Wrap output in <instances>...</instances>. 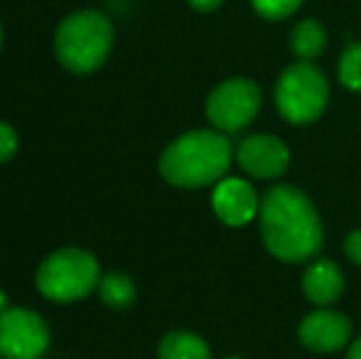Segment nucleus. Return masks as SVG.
Instances as JSON below:
<instances>
[{
  "label": "nucleus",
  "mask_w": 361,
  "mask_h": 359,
  "mask_svg": "<svg viewBox=\"0 0 361 359\" xmlns=\"http://www.w3.org/2000/svg\"><path fill=\"white\" fill-rule=\"evenodd\" d=\"M339 82L344 89L361 94V42H352L339 57Z\"/></svg>",
  "instance_id": "15"
},
{
  "label": "nucleus",
  "mask_w": 361,
  "mask_h": 359,
  "mask_svg": "<svg viewBox=\"0 0 361 359\" xmlns=\"http://www.w3.org/2000/svg\"><path fill=\"white\" fill-rule=\"evenodd\" d=\"M212 209L226 226H246L258 219L261 197L256 187L241 178H221L212 192Z\"/></svg>",
  "instance_id": "10"
},
{
  "label": "nucleus",
  "mask_w": 361,
  "mask_h": 359,
  "mask_svg": "<svg viewBox=\"0 0 361 359\" xmlns=\"http://www.w3.org/2000/svg\"><path fill=\"white\" fill-rule=\"evenodd\" d=\"M354 325L344 312L332 308H314L300 320L298 340L305 350L317 355H332L352 345Z\"/></svg>",
  "instance_id": "8"
},
{
  "label": "nucleus",
  "mask_w": 361,
  "mask_h": 359,
  "mask_svg": "<svg viewBox=\"0 0 361 359\" xmlns=\"http://www.w3.org/2000/svg\"><path fill=\"white\" fill-rule=\"evenodd\" d=\"M49 347V327L35 310L8 308L0 312V357L39 359Z\"/></svg>",
  "instance_id": "7"
},
{
  "label": "nucleus",
  "mask_w": 361,
  "mask_h": 359,
  "mask_svg": "<svg viewBox=\"0 0 361 359\" xmlns=\"http://www.w3.org/2000/svg\"><path fill=\"white\" fill-rule=\"evenodd\" d=\"M258 226L268 254L283 264H310L322 249V219L312 200L293 185H276L261 197Z\"/></svg>",
  "instance_id": "1"
},
{
  "label": "nucleus",
  "mask_w": 361,
  "mask_h": 359,
  "mask_svg": "<svg viewBox=\"0 0 361 359\" xmlns=\"http://www.w3.org/2000/svg\"><path fill=\"white\" fill-rule=\"evenodd\" d=\"M18 133L10 123L0 121V163H8L15 153H18Z\"/></svg>",
  "instance_id": "17"
},
{
  "label": "nucleus",
  "mask_w": 361,
  "mask_h": 359,
  "mask_svg": "<svg viewBox=\"0 0 361 359\" xmlns=\"http://www.w3.org/2000/svg\"><path fill=\"white\" fill-rule=\"evenodd\" d=\"M236 160L246 175L256 180H278L290 168V150L286 140L271 133H256L241 140Z\"/></svg>",
  "instance_id": "9"
},
{
  "label": "nucleus",
  "mask_w": 361,
  "mask_h": 359,
  "mask_svg": "<svg viewBox=\"0 0 361 359\" xmlns=\"http://www.w3.org/2000/svg\"><path fill=\"white\" fill-rule=\"evenodd\" d=\"M347 359H361V337L352 340V345H349V352H347Z\"/></svg>",
  "instance_id": "20"
},
{
  "label": "nucleus",
  "mask_w": 361,
  "mask_h": 359,
  "mask_svg": "<svg viewBox=\"0 0 361 359\" xmlns=\"http://www.w3.org/2000/svg\"><path fill=\"white\" fill-rule=\"evenodd\" d=\"M157 359H212V350L195 332L175 330L160 340Z\"/></svg>",
  "instance_id": "13"
},
{
  "label": "nucleus",
  "mask_w": 361,
  "mask_h": 359,
  "mask_svg": "<svg viewBox=\"0 0 361 359\" xmlns=\"http://www.w3.org/2000/svg\"><path fill=\"white\" fill-rule=\"evenodd\" d=\"M8 296H5V293L3 291H0V312H3V310H8Z\"/></svg>",
  "instance_id": "21"
},
{
  "label": "nucleus",
  "mask_w": 361,
  "mask_h": 359,
  "mask_svg": "<svg viewBox=\"0 0 361 359\" xmlns=\"http://www.w3.org/2000/svg\"><path fill=\"white\" fill-rule=\"evenodd\" d=\"M187 3H190L192 8L197 10V13H214L219 5L224 3V0H187Z\"/></svg>",
  "instance_id": "19"
},
{
  "label": "nucleus",
  "mask_w": 361,
  "mask_h": 359,
  "mask_svg": "<svg viewBox=\"0 0 361 359\" xmlns=\"http://www.w3.org/2000/svg\"><path fill=\"white\" fill-rule=\"evenodd\" d=\"M263 94L253 79L231 77L216 84L207 96V118L221 133H238L256 121Z\"/></svg>",
  "instance_id": "6"
},
{
  "label": "nucleus",
  "mask_w": 361,
  "mask_h": 359,
  "mask_svg": "<svg viewBox=\"0 0 361 359\" xmlns=\"http://www.w3.org/2000/svg\"><path fill=\"white\" fill-rule=\"evenodd\" d=\"M302 3L305 0H251L258 18L271 20V23H278V20H286L290 15H295Z\"/></svg>",
  "instance_id": "16"
},
{
  "label": "nucleus",
  "mask_w": 361,
  "mask_h": 359,
  "mask_svg": "<svg viewBox=\"0 0 361 359\" xmlns=\"http://www.w3.org/2000/svg\"><path fill=\"white\" fill-rule=\"evenodd\" d=\"M327 49V30L319 20H300L290 32V52L300 62H314Z\"/></svg>",
  "instance_id": "12"
},
{
  "label": "nucleus",
  "mask_w": 361,
  "mask_h": 359,
  "mask_svg": "<svg viewBox=\"0 0 361 359\" xmlns=\"http://www.w3.org/2000/svg\"><path fill=\"white\" fill-rule=\"evenodd\" d=\"M276 109L288 123L310 126L324 114L329 104V82L312 62H293L276 82Z\"/></svg>",
  "instance_id": "4"
},
{
  "label": "nucleus",
  "mask_w": 361,
  "mask_h": 359,
  "mask_svg": "<svg viewBox=\"0 0 361 359\" xmlns=\"http://www.w3.org/2000/svg\"><path fill=\"white\" fill-rule=\"evenodd\" d=\"M114 47V25L104 13L76 10L59 23L54 35V52L67 72H96L109 59Z\"/></svg>",
  "instance_id": "3"
},
{
  "label": "nucleus",
  "mask_w": 361,
  "mask_h": 359,
  "mask_svg": "<svg viewBox=\"0 0 361 359\" xmlns=\"http://www.w3.org/2000/svg\"><path fill=\"white\" fill-rule=\"evenodd\" d=\"M344 254H347V259L354 266L361 269V229H354L347 234V239H344Z\"/></svg>",
  "instance_id": "18"
},
{
  "label": "nucleus",
  "mask_w": 361,
  "mask_h": 359,
  "mask_svg": "<svg viewBox=\"0 0 361 359\" xmlns=\"http://www.w3.org/2000/svg\"><path fill=\"white\" fill-rule=\"evenodd\" d=\"M302 293L314 308H329L344 293V273L329 259H312L302 273Z\"/></svg>",
  "instance_id": "11"
},
{
  "label": "nucleus",
  "mask_w": 361,
  "mask_h": 359,
  "mask_svg": "<svg viewBox=\"0 0 361 359\" xmlns=\"http://www.w3.org/2000/svg\"><path fill=\"white\" fill-rule=\"evenodd\" d=\"M99 281L101 273L96 256L84 249H74V246L49 254L39 264L37 276H35L37 291L54 303L81 300L94 288H99Z\"/></svg>",
  "instance_id": "5"
},
{
  "label": "nucleus",
  "mask_w": 361,
  "mask_h": 359,
  "mask_svg": "<svg viewBox=\"0 0 361 359\" xmlns=\"http://www.w3.org/2000/svg\"><path fill=\"white\" fill-rule=\"evenodd\" d=\"M224 359H243V357H224Z\"/></svg>",
  "instance_id": "23"
},
{
  "label": "nucleus",
  "mask_w": 361,
  "mask_h": 359,
  "mask_svg": "<svg viewBox=\"0 0 361 359\" xmlns=\"http://www.w3.org/2000/svg\"><path fill=\"white\" fill-rule=\"evenodd\" d=\"M233 160V148L226 133L200 128L175 138L160 155V175L180 190H200L216 185Z\"/></svg>",
  "instance_id": "2"
},
{
  "label": "nucleus",
  "mask_w": 361,
  "mask_h": 359,
  "mask_svg": "<svg viewBox=\"0 0 361 359\" xmlns=\"http://www.w3.org/2000/svg\"><path fill=\"white\" fill-rule=\"evenodd\" d=\"M0 44H3V28H0Z\"/></svg>",
  "instance_id": "22"
},
{
  "label": "nucleus",
  "mask_w": 361,
  "mask_h": 359,
  "mask_svg": "<svg viewBox=\"0 0 361 359\" xmlns=\"http://www.w3.org/2000/svg\"><path fill=\"white\" fill-rule=\"evenodd\" d=\"M135 283L126 273H106L99 281V298L106 308H114V310H123L135 303Z\"/></svg>",
  "instance_id": "14"
}]
</instances>
